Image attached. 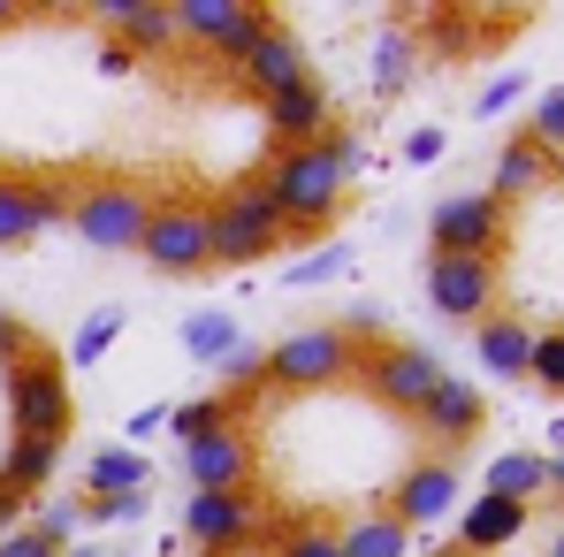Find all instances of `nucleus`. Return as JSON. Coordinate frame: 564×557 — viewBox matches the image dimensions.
Here are the masks:
<instances>
[{
  "label": "nucleus",
  "instance_id": "c9c22d12",
  "mask_svg": "<svg viewBox=\"0 0 564 557\" xmlns=\"http://www.w3.org/2000/svg\"><path fill=\"white\" fill-rule=\"evenodd\" d=\"M0 557H62L39 527H15V535H0Z\"/></svg>",
  "mask_w": 564,
  "mask_h": 557
},
{
  "label": "nucleus",
  "instance_id": "393cba45",
  "mask_svg": "<svg viewBox=\"0 0 564 557\" xmlns=\"http://www.w3.org/2000/svg\"><path fill=\"white\" fill-rule=\"evenodd\" d=\"M488 496H511V504L550 496V459H534V451H503V459H488Z\"/></svg>",
  "mask_w": 564,
  "mask_h": 557
},
{
  "label": "nucleus",
  "instance_id": "1a4fd4ad",
  "mask_svg": "<svg viewBox=\"0 0 564 557\" xmlns=\"http://www.w3.org/2000/svg\"><path fill=\"white\" fill-rule=\"evenodd\" d=\"M69 199H77V184H69V176H46V169H8V176H0V253H15V245L46 237L54 222H69Z\"/></svg>",
  "mask_w": 564,
  "mask_h": 557
},
{
  "label": "nucleus",
  "instance_id": "f704fd0d",
  "mask_svg": "<svg viewBox=\"0 0 564 557\" xmlns=\"http://www.w3.org/2000/svg\"><path fill=\"white\" fill-rule=\"evenodd\" d=\"M23 352H31V329H23V321L8 313V298H0V367H8V360H23Z\"/></svg>",
  "mask_w": 564,
  "mask_h": 557
},
{
  "label": "nucleus",
  "instance_id": "79ce46f5",
  "mask_svg": "<svg viewBox=\"0 0 564 557\" xmlns=\"http://www.w3.org/2000/svg\"><path fill=\"white\" fill-rule=\"evenodd\" d=\"M550 489H557V496H564V459H550Z\"/></svg>",
  "mask_w": 564,
  "mask_h": 557
},
{
  "label": "nucleus",
  "instance_id": "7ed1b4c3",
  "mask_svg": "<svg viewBox=\"0 0 564 557\" xmlns=\"http://www.w3.org/2000/svg\"><path fill=\"white\" fill-rule=\"evenodd\" d=\"M77 420V397H69V367L62 352L31 344L23 360H8V428L23 443H62Z\"/></svg>",
  "mask_w": 564,
  "mask_h": 557
},
{
  "label": "nucleus",
  "instance_id": "6ab92c4d",
  "mask_svg": "<svg viewBox=\"0 0 564 557\" xmlns=\"http://www.w3.org/2000/svg\"><path fill=\"white\" fill-rule=\"evenodd\" d=\"M107 31L122 54H169L176 46V23H169V0H99Z\"/></svg>",
  "mask_w": 564,
  "mask_h": 557
},
{
  "label": "nucleus",
  "instance_id": "0eeeda50",
  "mask_svg": "<svg viewBox=\"0 0 564 557\" xmlns=\"http://www.w3.org/2000/svg\"><path fill=\"white\" fill-rule=\"evenodd\" d=\"M138 260L153 276H198L214 268V229H206V199H153V222L138 237Z\"/></svg>",
  "mask_w": 564,
  "mask_h": 557
},
{
  "label": "nucleus",
  "instance_id": "f257e3e1",
  "mask_svg": "<svg viewBox=\"0 0 564 557\" xmlns=\"http://www.w3.org/2000/svg\"><path fill=\"white\" fill-rule=\"evenodd\" d=\"M351 169H359V138L336 122L328 138H313V146H290L268 161V176L260 191L275 199L282 214V237H313V229H328L336 214H344V184H351Z\"/></svg>",
  "mask_w": 564,
  "mask_h": 557
},
{
  "label": "nucleus",
  "instance_id": "a211bd4d",
  "mask_svg": "<svg viewBox=\"0 0 564 557\" xmlns=\"http://www.w3.org/2000/svg\"><path fill=\"white\" fill-rule=\"evenodd\" d=\"M527 519H534V504H511V496H480V504H458V557H496L511 550L519 535H527Z\"/></svg>",
  "mask_w": 564,
  "mask_h": 557
},
{
  "label": "nucleus",
  "instance_id": "58836bf2",
  "mask_svg": "<svg viewBox=\"0 0 564 557\" xmlns=\"http://www.w3.org/2000/svg\"><path fill=\"white\" fill-rule=\"evenodd\" d=\"M15 527H23V496L0 481V535H15Z\"/></svg>",
  "mask_w": 564,
  "mask_h": 557
},
{
  "label": "nucleus",
  "instance_id": "9d476101",
  "mask_svg": "<svg viewBox=\"0 0 564 557\" xmlns=\"http://www.w3.org/2000/svg\"><path fill=\"white\" fill-rule=\"evenodd\" d=\"M169 23H176V39L214 46L221 62H245L260 46V31L275 23V8H260V0H169Z\"/></svg>",
  "mask_w": 564,
  "mask_h": 557
},
{
  "label": "nucleus",
  "instance_id": "4c0bfd02",
  "mask_svg": "<svg viewBox=\"0 0 564 557\" xmlns=\"http://www.w3.org/2000/svg\"><path fill=\"white\" fill-rule=\"evenodd\" d=\"M435 153H443V130H412V138H404V161H412V169L435 161Z\"/></svg>",
  "mask_w": 564,
  "mask_h": 557
},
{
  "label": "nucleus",
  "instance_id": "72a5a7b5",
  "mask_svg": "<svg viewBox=\"0 0 564 557\" xmlns=\"http://www.w3.org/2000/svg\"><path fill=\"white\" fill-rule=\"evenodd\" d=\"M31 527H39V535H46V543H54V550H62V543H69V535H77V527H85V512H77V504H54V512H39V519H31Z\"/></svg>",
  "mask_w": 564,
  "mask_h": 557
},
{
  "label": "nucleus",
  "instance_id": "49530a36",
  "mask_svg": "<svg viewBox=\"0 0 564 557\" xmlns=\"http://www.w3.org/2000/svg\"><path fill=\"white\" fill-rule=\"evenodd\" d=\"M69 557H107V550H69Z\"/></svg>",
  "mask_w": 564,
  "mask_h": 557
},
{
  "label": "nucleus",
  "instance_id": "ddd939ff",
  "mask_svg": "<svg viewBox=\"0 0 564 557\" xmlns=\"http://www.w3.org/2000/svg\"><path fill=\"white\" fill-rule=\"evenodd\" d=\"M252 527H260V496L252 489H214V496L184 504V543L206 557H229L237 543H252Z\"/></svg>",
  "mask_w": 564,
  "mask_h": 557
},
{
  "label": "nucleus",
  "instance_id": "f3484780",
  "mask_svg": "<svg viewBox=\"0 0 564 557\" xmlns=\"http://www.w3.org/2000/svg\"><path fill=\"white\" fill-rule=\"evenodd\" d=\"M336 130V99L321 77H305V85H290V93L268 99V138H275V153L290 146H313V138H328Z\"/></svg>",
  "mask_w": 564,
  "mask_h": 557
},
{
  "label": "nucleus",
  "instance_id": "aec40b11",
  "mask_svg": "<svg viewBox=\"0 0 564 557\" xmlns=\"http://www.w3.org/2000/svg\"><path fill=\"white\" fill-rule=\"evenodd\" d=\"M557 176H564V161H557V153H542V146L519 130V138H503V153H496V184H488V199L511 206V199H527V191H550Z\"/></svg>",
  "mask_w": 564,
  "mask_h": 557
},
{
  "label": "nucleus",
  "instance_id": "c03bdc74",
  "mask_svg": "<svg viewBox=\"0 0 564 557\" xmlns=\"http://www.w3.org/2000/svg\"><path fill=\"white\" fill-rule=\"evenodd\" d=\"M550 557H564V527H557V535H550Z\"/></svg>",
  "mask_w": 564,
  "mask_h": 557
},
{
  "label": "nucleus",
  "instance_id": "20e7f679",
  "mask_svg": "<svg viewBox=\"0 0 564 557\" xmlns=\"http://www.w3.org/2000/svg\"><path fill=\"white\" fill-rule=\"evenodd\" d=\"M206 229H214V268H252V260H275L282 245H290L275 199L260 191V176H245L221 199H206Z\"/></svg>",
  "mask_w": 564,
  "mask_h": 557
},
{
  "label": "nucleus",
  "instance_id": "9b49d317",
  "mask_svg": "<svg viewBox=\"0 0 564 557\" xmlns=\"http://www.w3.org/2000/svg\"><path fill=\"white\" fill-rule=\"evenodd\" d=\"M359 382L375 389L389 413L420 420V405L435 397L443 367H435V352H420V344H397V336H381V344H367V352H359Z\"/></svg>",
  "mask_w": 564,
  "mask_h": 557
},
{
  "label": "nucleus",
  "instance_id": "2f4dec72",
  "mask_svg": "<svg viewBox=\"0 0 564 557\" xmlns=\"http://www.w3.org/2000/svg\"><path fill=\"white\" fill-rule=\"evenodd\" d=\"M404 69H412V39H404V31H389V39L375 46V85H381V93H397V85H404Z\"/></svg>",
  "mask_w": 564,
  "mask_h": 557
},
{
  "label": "nucleus",
  "instance_id": "39448f33",
  "mask_svg": "<svg viewBox=\"0 0 564 557\" xmlns=\"http://www.w3.org/2000/svg\"><path fill=\"white\" fill-rule=\"evenodd\" d=\"M145 222H153V191L130 184V176H93V184H77V199H69V229L93 253H138Z\"/></svg>",
  "mask_w": 564,
  "mask_h": 557
},
{
  "label": "nucleus",
  "instance_id": "6e6552de",
  "mask_svg": "<svg viewBox=\"0 0 564 557\" xmlns=\"http://www.w3.org/2000/svg\"><path fill=\"white\" fill-rule=\"evenodd\" d=\"M458 496H466V473L458 459H412L397 481H389V496H381V512L404 527V535H420V527H443V519H458Z\"/></svg>",
  "mask_w": 564,
  "mask_h": 557
},
{
  "label": "nucleus",
  "instance_id": "a18cd8bd",
  "mask_svg": "<svg viewBox=\"0 0 564 557\" xmlns=\"http://www.w3.org/2000/svg\"><path fill=\"white\" fill-rule=\"evenodd\" d=\"M420 557H458V550H451V543H443V550H420Z\"/></svg>",
  "mask_w": 564,
  "mask_h": 557
},
{
  "label": "nucleus",
  "instance_id": "e433bc0d",
  "mask_svg": "<svg viewBox=\"0 0 564 557\" xmlns=\"http://www.w3.org/2000/svg\"><path fill=\"white\" fill-rule=\"evenodd\" d=\"M511 99H519V77H496V85H480L473 107H480V115H496V107H511Z\"/></svg>",
  "mask_w": 564,
  "mask_h": 557
},
{
  "label": "nucleus",
  "instance_id": "cd10ccee",
  "mask_svg": "<svg viewBox=\"0 0 564 557\" xmlns=\"http://www.w3.org/2000/svg\"><path fill=\"white\" fill-rule=\"evenodd\" d=\"M115 336H122V306H99L93 321L77 329V344H69V360H62V367H99V352H107Z\"/></svg>",
  "mask_w": 564,
  "mask_h": 557
},
{
  "label": "nucleus",
  "instance_id": "ea45409f",
  "mask_svg": "<svg viewBox=\"0 0 564 557\" xmlns=\"http://www.w3.org/2000/svg\"><path fill=\"white\" fill-rule=\"evenodd\" d=\"M153 428H169V405H153V413L130 420V451H138V436H153Z\"/></svg>",
  "mask_w": 564,
  "mask_h": 557
},
{
  "label": "nucleus",
  "instance_id": "f8f14e48",
  "mask_svg": "<svg viewBox=\"0 0 564 557\" xmlns=\"http://www.w3.org/2000/svg\"><path fill=\"white\" fill-rule=\"evenodd\" d=\"M503 298V260H451V253H427V306L443 321H488Z\"/></svg>",
  "mask_w": 564,
  "mask_h": 557
},
{
  "label": "nucleus",
  "instance_id": "dca6fc26",
  "mask_svg": "<svg viewBox=\"0 0 564 557\" xmlns=\"http://www.w3.org/2000/svg\"><path fill=\"white\" fill-rule=\"evenodd\" d=\"M252 436L245 428H229V436H206V443H184V481L191 496H214V489H252Z\"/></svg>",
  "mask_w": 564,
  "mask_h": 557
},
{
  "label": "nucleus",
  "instance_id": "4be33fe9",
  "mask_svg": "<svg viewBox=\"0 0 564 557\" xmlns=\"http://www.w3.org/2000/svg\"><path fill=\"white\" fill-rule=\"evenodd\" d=\"M245 413H252L245 389H214V397H184V405H169V428H176V443H206V436L245 428Z\"/></svg>",
  "mask_w": 564,
  "mask_h": 557
},
{
  "label": "nucleus",
  "instance_id": "c756f323",
  "mask_svg": "<svg viewBox=\"0 0 564 557\" xmlns=\"http://www.w3.org/2000/svg\"><path fill=\"white\" fill-rule=\"evenodd\" d=\"M527 138H534L542 153H557V161H564V85H550V93L534 99V115H527Z\"/></svg>",
  "mask_w": 564,
  "mask_h": 557
},
{
  "label": "nucleus",
  "instance_id": "4468645a",
  "mask_svg": "<svg viewBox=\"0 0 564 557\" xmlns=\"http://www.w3.org/2000/svg\"><path fill=\"white\" fill-rule=\"evenodd\" d=\"M488 428V397H480V382H458V374H443L435 382V397L420 405V436L435 443V459H451L458 443H473Z\"/></svg>",
  "mask_w": 564,
  "mask_h": 557
},
{
  "label": "nucleus",
  "instance_id": "2eb2a0df",
  "mask_svg": "<svg viewBox=\"0 0 564 557\" xmlns=\"http://www.w3.org/2000/svg\"><path fill=\"white\" fill-rule=\"evenodd\" d=\"M305 77H313V69H305V39H297L282 15L260 31V46L237 62V85H245V93H260V107H268L275 93H290V85H305Z\"/></svg>",
  "mask_w": 564,
  "mask_h": 557
},
{
  "label": "nucleus",
  "instance_id": "7c9ffc66",
  "mask_svg": "<svg viewBox=\"0 0 564 557\" xmlns=\"http://www.w3.org/2000/svg\"><path fill=\"white\" fill-rule=\"evenodd\" d=\"M275 557H344V550H336V527H328V519H297L275 543Z\"/></svg>",
  "mask_w": 564,
  "mask_h": 557
},
{
  "label": "nucleus",
  "instance_id": "a878e982",
  "mask_svg": "<svg viewBox=\"0 0 564 557\" xmlns=\"http://www.w3.org/2000/svg\"><path fill=\"white\" fill-rule=\"evenodd\" d=\"M54 459H62V443H23V436H15V443H8V459H0V481H8V489H15V496L31 504V496L46 489Z\"/></svg>",
  "mask_w": 564,
  "mask_h": 557
},
{
  "label": "nucleus",
  "instance_id": "c85d7f7f",
  "mask_svg": "<svg viewBox=\"0 0 564 557\" xmlns=\"http://www.w3.org/2000/svg\"><path fill=\"white\" fill-rule=\"evenodd\" d=\"M527 382L564 397V329H534V360H527Z\"/></svg>",
  "mask_w": 564,
  "mask_h": 557
},
{
  "label": "nucleus",
  "instance_id": "423d86ee",
  "mask_svg": "<svg viewBox=\"0 0 564 557\" xmlns=\"http://www.w3.org/2000/svg\"><path fill=\"white\" fill-rule=\"evenodd\" d=\"M511 245V206L488 199V191H451L427 206V253H451V260H503Z\"/></svg>",
  "mask_w": 564,
  "mask_h": 557
},
{
  "label": "nucleus",
  "instance_id": "bb28decb",
  "mask_svg": "<svg viewBox=\"0 0 564 557\" xmlns=\"http://www.w3.org/2000/svg\"><path fill=\"white\" fill-rule=\"evenodd\" d=\"M237 344H245V336H237V321H229L221 306H206V313H191V321H184V352H191V360H206V367H221Z\"/></svg>",
  "mask_w": 564,
  "mask_h": 557
},
{
  "label": "nucleus",
  "instance_id": "412c9836",
  "mask_svg": "<svg viewBox=\"0 0 564 557\" xmlns=\"http://www.w3.org/2000/svg\"><path fill=\"white\" fill-rule=\"evenodd\" d=\"M473 352H480V367L496 374V382H527V360H534V329H527L519 313H488V321L473 329Z\"/></svg>",
  "mask_w": 564,
  "mask_h": 557
},
{
  "label": "nucleus",
  "instance_id": "473e14b6",
  "mask_svg": "<svg viewBox=\"0 0 564 557\" xmlns=\"http://www.w3.org/2000/svg\"><path fill=\"white\" fill-rule=\"evenodd\" d=\"M344 268H351V253H344V245H328L321 260H297V268H290V290H305V282H328V276H344Z\"/></svg>",
  "mask_w": 564,
  "mask_h": 557
},
{
  "label": "nucleus",
  "instance_id": "f03ea898",
  "mask_svg": "<svg viewBox=\"0 0 564 557\" xmlns=\"http://www.w3.org/2000/svg\"><path fill=\"white\" fill-rule=\"evenodd\" d=\"M336 382H359V344L336 321L290 329L260 360V389H275V397H313V389H336Z\"/></svg>",
  "mask_w": 564,
  "mask_h": 557
},
{
  "label": "nucleus",
  "instance_id": "b1692460",
  "mask_svg": "<svg viewBox=\"0 0 564 557\" xmlns=\"http://www.w3.org/2000/svg\"><path fill=\"white\" fill-rule=\"evenodd\" d=\"M145 481H153V459L145 451H122V443L85 465V496H145Z\"/></svg>",
  "mask_w": 564,
  "mask_h": 557
},
{
  "label": "nucleus",
  "instance_id": "5701e85b",
  "mask_svg": "<svg viewBox=\"0 0 564 557\" xmlns=\"http://www.w3.org/2000/svg\"><path fill=\"white\" fill-rule=\"evenodd\" d=\"M336 550H344V557H412V535H404L381 504H367L359 519L336 527Z\"/></svg>",
  "mask_w": 564,
  "mask_h": 557
},
{
  "label": "nucleus",
  "instance_id": "a19ab883",
  "mask_svg": "<svg viewBox=\"0 0 564 557\" xmlns=\"http://www.w3.org/2000/svg\"><path fill=\"white\" fill-rule=\"evenodd\" d=\"M15 15H23V0H0V31H8V23H15Z\"/></svg>",
  "mask_w": 564,
  "mask_h": 557
},
{
  "label": "nucleus",
  "instance_id": "37998d69",
  "mask_svg": "<svg viewBox=\"0 0 564 557\" xmlns=\"http://www.w3.org/2000/svg\"><path fill=\"white\" fill-rule=\"evenodd\" d=\"M550 443H557V459H564V420H557V428H550Z\"/></svg>",
  "mask_w": 564,
  "mask_h": 557
}]
</instances>
